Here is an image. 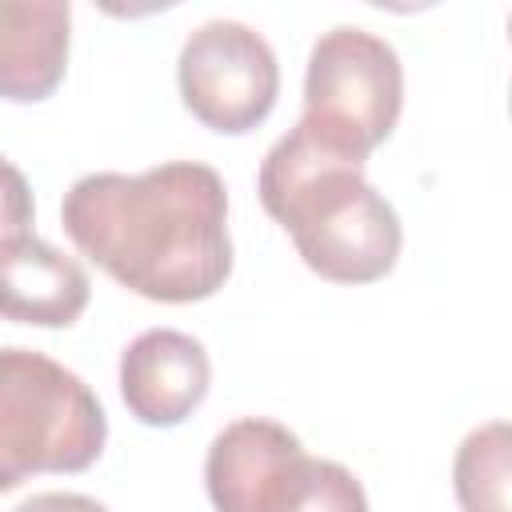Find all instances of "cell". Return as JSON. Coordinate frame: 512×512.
Masks as SVG:
<instances>
[{
  "instance_id": "cell-5",
  "label": "cell",
  "mask_w": 512,
  "mask_h": 512,
  "mask_svg": "<svg viewBox=\"0 0 512 512\" xmlns=\"http://www.w3.org/2000/svg\"><path fill=\"white\" fill-rule=\"evenodd\" d=\"M400 108L404 68L384 36L356 24H336L312 44L300 124L320 144L364 164L368 152L392 136Z\"/></svg>"
},
{
  "instance_id": "cell-9",
  "label": "cell",
  "mask_w": 512,
  "mask_h": 512,
  "mask_svg": "<svg viewBox=\"0 0 512 512\" xmlns=\"http://www.w3.org/2000/svg\"><path fill=\"white\" fill-rule=\"evenodd\" d=\"M68 0H32L0 8V92L12 104H36L56 92L68 64Z\"/></svg>"
},
{
  "instance_id": "cell-2",
  "label": "cell",
  "mask_w": 512,
  "mask_h": 512,
  "mask_svg": "<svg viewBox=\"0 0 512 512\" xmlns=\"http://www.w3.org/2000/svg\"><path fill=\"white\" fill-rule=\"evenodd\" d=\"M256 192L320 280L372 284L396 268L404 244L396 208L364 180L360 160L320 144L300 120L268 148Z\"/></svg>"
},
{
  "instance_id": "cell-11",
  "label": "cell",
  "mask_w": 512,
  "mask_h": 512,
  "mask_svg": "<svg viewBox=\"0 0 512 512\" xmlns=\"http://www.w3.org/2000/svg\"><path fill=\"white\" fill-rule=\"evenodd\" d=\"M12 512H108V508L84 492H36V496L20 500Z\"/></svg>"
},
{
  "instance_id": "cell-10",
  "label": "cell",
  "mask_w": 512,
  "mask_h": 512,
  "mask_svg": "<svg viewBox=\"0 0 512 512\" xmlns=\"http://www.w3.org/2000/svg\"><path fill=\"white\" fill-rule=\"evenodd\" d=\"M460 512H512V420L472 428L452 460Z\"/></svg>"
},
{
  "instance_id": "cell-8",
  "label": "cell",
  "mask_w": 512,
  "mask_h": 512,
  "mask_svg": "<svg viewBox=\"0 0 512 512\" xmlns=\"http://www.w3.org/2000/svg\"><path fill=\"white\" fill-rule=\"evenodd\" d=\"M212 388L204 344L180 328H148L120 352V396L148 428L184 424Z\"/></svg>"
},
{
  "instance_id": "cell-6",
  "label": "cell",
  "mask_w": 512,
  "mask_h": 512,
  "mask_svg": "<svg viewBox=\"0 0 512 512\" xmlns=\"http://www.w3.org/2000/svg\"><path fill=\"white\" fill-rule=\"evenodd\" d=\"M176 84L184 108L220 136H244L268 120L280 96V64L272 44L240 20H208L188 32Z\"/></svg>"
},
{
  "instance_id": "cell-7",
  "label": "cell",
  "mask_w": 512,
  "mask_h": 512,
  "mask_svg": "<svg viewBox=\"0 0 512 512\" xmlns=\"http://www.w3.org/2000/svg\"><path fill=\"white\" fill-rule=\"evenodd\" d=\"M32 196L16 164H4V228H0V300L4 316L36 328H68L88 308V272L44 244L32 228Z\"/></svg>"
},
{
  "instance_id": "cell-4",
  "label": "cell",
  "mask_w": 512,
  "mask_h": 512,
  "mask_svg": "<svg viewBox=\"0 0 512 512\" xmlns=\"http://www.w3.org/2000/svg\"><path fill=\"white\" fill-rule=\"evenodd\" d=\"M204 488L216 512H368L364 484L344 464L308 456L268 416H240L212 436Z\"/></svg>"
},
{
  "instance_id": "cell-3",
  "label": "cell",
  "mask_w": 512,
  "mask_h": 512,
  "mask_svg": "<svg viewBox=\"0 0 512 512\" xmlns=\"http://www.w3.org/2000/svg\"><path fill=\"white\" fill-rule=\"evenodd\" d=\"M108 416L96 392L64 364L32 348L0 352V488L28 476L84 472L100 460Z\"/></svg>"
},
{
  "instance_id": "cell-12",
  "label": "cell",
  "mask_w": 512,
  "mask_h": 512,
  "mask_svg": "<svg viewBox=\"0 0 512 512\" xmlns=\"http://www.w3.org/2000/svg\"><path fill=\"white\" fill-rule=\"evenodd\" d=\"M508 36H512V16H508ZM508 108H512V96H508Z\"/></svg>"
},
{
  "instance_id": "cell-1",
  "label": "cell",
  "mask_w": 512,
  "mask_h": 512,
  "mask_svg": "<svg viewBox=\"0 0 512 512\" xmlns=\"http://www.w3.org/2000/svg\"><path fill=\"white\" fill-rule=\"evenodd\" d=\"M60 224L92 264L156 304L208 300L232 276L228 188L200 160L88 172L64 192Z\"/></svg>"
}]
</instances>
